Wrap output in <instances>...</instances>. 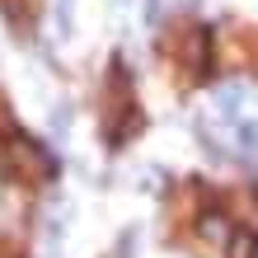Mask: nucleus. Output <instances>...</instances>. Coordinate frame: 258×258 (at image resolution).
Segmentation results:
<instances>
[{"mask_svg": "<svg viewBox=\"0 0 258 258\" xmlns=\"http://www.w3.org/2000/svg\"><path fill=\"white\" fill-rule=\"evenodd\" d=\"M66 127H71V122H66V108H61V113L52 117V132H56V136H66Z\"/></svg>", "mask_w": 258, "mask_h": 258, "instance_id": "nucleus-7", "label": "nucleus"}, {"mask_svg": "<svg viewBox=\"0 0 258 258\" xmlns=\"http://www.w3.org/2000/svg\"><path fill=\"white\" fill-rule=\"evenodd\" d=\"M5 122H10V113H5V103H0V127H5Z\"/></svg>", "mask_w": 258, "mask_h": 258, "instance_id": "nucleus-8", "label": "nucleus"}, {"mask_svg": "<svg viewBox=\"0 0 258 258\" xmlns=\"http://www.w3.org/2000/svg\"><path fill=\"white\" fill-rule=\"evenodd\" d=\"M5 169L19 178V183H42V178H52V155H42L28 136H10V146H5Z\"/></svg>", "mask_w": 258, "mask_h": 258, "instance_id": "nucleus-1", "label": "nucleus"}, {"mask_svg": "<svg viewBox=\"0 0 258 258\" xmlns=\"http://www.w3.org/2000/svg\"><path fill=\"white\" fill-rule=\"evenodd\" d=\"M0 258H5V253H0Z\"/></svg>", "mask_w": 258, "mask_h": 258, "instance_id": "nucleus-9", "label": "nucleus"}, {"mask_svg": "<svg viewBox=\"0 0 258 258\" xmlns=\"http://www.w3.org/2000/svg\"><path fill=\"white\" fill-rule=\"evenodd\" d=\"M5 14H10L14 28H28V24H33V5H28V0H5Z\"/></svg>", "mask_w": 258, "mask_h": 258, "instance_id": "nucleus-5", "label": "nucleus"}, {"mask_svg": "<svg viewBox=\"0 0 258 258\" xmlns=\"http://www.w3.org/2000/svg\"><path fill=\"white\" fill-rule=\"evenodd\" d=\"M230 211L249 221V230L258 225V202H253V192H235V197H230Z\"/></svg>", "mask_w": 258, "mask_h": 258, "instance_id": "nucleus-4", "label": "nucleus"}, {"mask_svg": "<svg viewBox=\"0 0 258 258\" xmlns=\"http://www.w3.org/2000/svg\"><path fill=\"white\" fill-rule=\"evenodd\" d=\"M225 258H258V239H253V230L230 235V249H225Z\"/></svg>", "mask_w": 258, "mask_h": 258, "instance_id": "nucleus-3", "label": "nucleus"}, {"mask_svg": "<svg viewBox=\"0 0 258 258\" xmlns=\"http://www.w3.org/2000/svg\"><path fill=\"white\" fill-rule=\"evenodd\" d=\"M174 52L183 56V66L197 75V71L207 66V33H202V28H178V42H174Z\"/></svg>", "mask_w": 258, "mask_h": 258, "instance_id": "nucleus-2", "label": "nucleus"}, {"mask_svg": "<svg viewBox=\"0 0 258 258\" xmlns=\"http://www.w3.org/2000/svg\"><path fill=\"white\" fill-rule=\"evenodd\" d=\"M239 99H244L239 89H221V94H216V103H221L225 113H235V108H239Z\"/></svg>", "mask_w": 258, "mask_h": 258, "instance_id": "nucleus-6", "label": "nucleus"}]
</instances>
